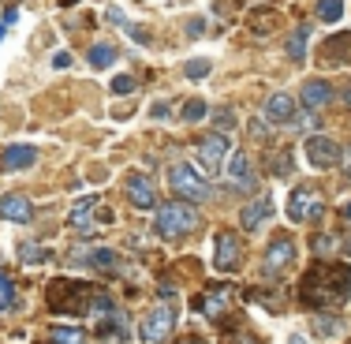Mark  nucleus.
I'll list each match as a JSON object with an SVG mask.
<instances>
[{
    "label": "nucleus",
    "mask_w": 351,
    "mask_h": 344,
    "mask_svg": "<svg viewBox=\"0 0 351 344\" xmlns=\"http://www.w3.org/2000/svg\"><path fill=\"white\" fill-rule=\"evenodd\" d=\"M348 288H351L348 266H314V270L303 277L299 299H303L306 307H344Z\"/></svg>",
    "instance_id": "obj_1"
},
{
    "label": "nucleus",
    "mask_w": 351,
    "mask_h": 344,
    "mask_svg": "<svg viewBox=\"0 0 351 344\" xmlns=\"http://www.w3.org/2000/svg\"><path fill=\"white\" fill-rule=\"evenodd\" d=\"M195 225H198V209L191 203H180V198H176V203L157 209V232H161L165 240L187 236V232H195Z\"/></svg>",
    "instance_id": "obj_2"
},
{
    "label": "nucleus",
    "mask_w": 351,
    "mask_h": 344,
    "mask_svg": "<svg viewBox=\"0 0 351 344\" xmlns=\"http://www.w3.org/2000/svg\"><path fill=\"white\" fill-rule=\"evenodd\" d=\"M169 187H172V195L180 198V203H202L206 195H210V183L202 180L195 169H191L187 161H176V165H169Z\"/></svg>",
    "instance_id": "obj_3"
},
{
    "label": "nucleus",
    "mask_w": 351,
    "mask_h": 344,
    "mask_svg": "<svg viewBox=\"0 0 351 344\" xmlns=\"http://www.w3.org/2000/svg\"><path fill=\"white\" fill-rule=\"evenodd\" d=\"M86 296H90V288L86 284H79V281H68V277H64V281H53L49 284V307L53 310H60V314H86Z\"/></svg>",
    "instance_id": "obj_4"
},
{
    "label": "nucleus",
    "mask_w": 351,
    "mask_h": 344,
    "mask_svg": "<svg viewBox=\"0 0 351 344\" xmlns=\"http://www.w3.org/2000/svg\"><path fill=\"white\" fill-rule=\"evenodd\" d=\"M176 318H180V310H176L172 303L154 307V310H149V314L138 322V341H142V344H165V341H169V333L176 330Z\"/></svg>",
    "instance_id": "obj_5"
},
{
    "label": "nucleus",
    "mask_w": 351,
    "mask_h": 344,
    "mask_svg": "<svg viewBox=\"0 0 351 344\" xmlns=\"http://www.w3.org/2000/svg\"><path fill=\"white\" fill-rule=\"evenodd\" d=\"M325 214V198L317 195L311 183H299L288 198V217L291 221H314V217Z\"/></svg>",
    "instance_id": "obj_6"
},
{
    "label": "nucleus",
    "mask_w": 351,
    "mask_h": 344,
    "mask_svg": "<svg viewBox=\"0 0 351 344\" xmlns=\"http://www.w3.org/2000/svg\"><path fill=\"white\" fill-rule=\"evenodd\" d=\"M303 154H306V161H311L314 169H337V165L344 161L340 146L329 135H311V139H306V146H303Z\"/></svg>",
    "instance_id": "obj_7"
},
{
    "label": "nucleus",
    "mask_w": 351,
    "mask_h": 344,
    "mask_svg": "<svg viewBox=\"0 0 351 344\" xmlns=\"http://www.w3.org/2000/svg\"><path fill=\"white\" fill-rule=\"evenodd\" d=\"M224 154H232V146H228V135H221V131H213V135H206L198 142V165L206 169V176H213L221 169Z\"/></svg>",
    "instance_id": "obj_8"
},
{
    "label": "nucleus",
    "mask_w": 351,
    "mask_h": 344,
    "mask_svg": "<svg viewBox=\"0 0 351 344\" xmlns=\"http://www.w3.org/2000/svg\"><path fill=\"white\" fill-rule=\"evenodd\" d=\"M295 266V243H291L288 236H277L265 247V273L269 277H284Z\"/></svg>",
    "instance_id": "obj_9"
},
{
    "label": "nucleus",
    "mask_w": 351,
    "mask_h": 344,
    "mask_svg": "<svg viewBox=\"0 0 351 344\" xmlns=\"http://www.w3.org/2000/svg\"><path fill=\"white\" fill-rule=\"evenodd\" d=\"M236 262H239V240H236V232H217L213 266L221 273H228V270H236Z\"/></svg>",
    "instance_id": "obj_10"
},
{
    "label": "nucleus",
    "mask_w": 351,
    "mask_h": 344,
    "mask_svg": "<svg viewBox=\"0 0 351 344\" xmlns=\"http://www.w3.org/2000/svg\"><path fill=\"white\" fill-rule=\"evenodd\" d=\"M128 198H131V206L135 209H154L157 206V191H154V183L146 180V176H128Z\"/></svg>",
    "instance_id": "obj_11"
},
{
    "label": "nucleus",
    "mask_w": 351,
    "mask_h": 344,
    "mask_svg": "<svg viewBox=\"0 0 351 344\" xmlns=\"http://www.w3.org/2000/svg\"><path fill=\"white\" fill-rule=\"evenodd\" d=\"M303 105L311 108V113H317V108H325V105H332V87L325 79H306L303 82Z\"/></svg>",
    "instance_id": "obj_12"
},
{
    "label": "nucleus",
    "mask_w": 351,
    "mask_h": 344,
    "mask_svg": "<svg viewBox=\"0 0 351 344\" xmlns=\"http://www.w3.org/2000/svg\"><path fill=\"white\" fill-rule=\"evenodd\" d=\"M38 161V150L34 146H8L4 154H0V169L4 172H19V169H30V165Z\"/></svg>",
    "instance_id": "obj_13"
},
{
    "label": "nucleus",
    "mask_w": 351,
    "mask_h": 344,
    "mask_svg": "<svg viewBox=\"0 0 351 344\" xmlns=\"http://www.w3.org/2000/svg\"><path fill=\"white\" fill-rule=\"evenodd\" d=\"M228 176H232V187L236 191H254L258 183H254V176H250V161H247V154H232L228 157Z\"/></svg>",
    "instance_id": "obj_14"
},
{
    "label": "nucleus",
    "mask_w": 351,
    "mask_h": 344,
    "mask_svg": "<svg viewBox=\"0 0 351 344\" xmlns=\"http://www.w3.org/2000/svg\"><path fill=\"white\" fill-rule=\"evenodd\" d=\"M269 217H273V203L265 195H258L254 203L239 214V225H243L247 232H254V229H262V221H269Z\"/></svg>",
    "instance_id": "obj_15"
},
{
    "label": "nucleus",
    "mask_w": 351,
    "mask_h": 344,
    "mask_svg": "<svg viewBox=\"0 0 351 344\" xmlns=\"http://www.w3.org/2000/svg\"><path fill=\"white\" fill-rule=\"evenodd\" d=\"M0 217L4 221H30L34 217V203L27 195H8V198H0Z\"/></svg>",
    "instance_id": "obj_16"
},
{
    "label": "nucleus",
    "mask_w": 351,
    "mask_h": 344,
    "mask_svg": "<svg viewBox=\"0 0 351 344\" xmlns=\"http://www.w3.org/2000/svg\"><path fill=\"white\" fill-rule=\"evenodd\" d=\"M322 60L325 64H348L351 60V34H332L329 41H325V49H322Z\"/></svg>",
    "instance_id": "obj_17"
},
{
    "label": "nucleus",
    "mask_w": 351,
    "mask_h": 344,
    "mask_svg": "<svg viewBox=\"0 0 351 344\" xmlns=\"http://www.w3.org/2000/svg\"><path fill=\"white\" fill-rule=\"evenodd\" d=\"M291 116H295V98H291V94H273L269 102H265V120L288 124Z\"/></svg>",
    "instance_id": "obj_18"
},
{
    "label": "nucleus",
    "mask_w": 351,
    "mask_h": 344,
    "mask_svg": "<svg viewBox=\"0 0 351 344\" xmlns=\"http://www.w3.org/2000/svg\"><path fill=\"white\" fill-rule=\"evenodd\" d=\"M228 299H232V292H228V288H210V292L202 296V303H198V307H202V314H206V318L221 322L224 310H228Z\"/></svg>",
    "instance_id": "obj_19"
},
{
    "label": "nucleus",
    "mask_w": 351,
    "mask_h": 344,
    "mask_svg": "<svg viewBox=\"0 0 351 344\" xmlns=\"http://www.w3.org/2000/svg\"><path fill=\"white\" fill-rule=\"evenodd\" d=\"M94 206H97V198H79V203L71 206V229H90V221H94Z\"/></svg>",
    "instance_id": "obj_20"
},
{
    "label": "nucleus",
    "mask_w": 351,
    "mask_h": 344,
    "mask_svg": "<svg viewBox=\"0 0 351 344\" xmlns=\"http://www.w3.org/2000/svg\"><path fill=\"white\" fill-rule=\"evenodd\" d=\"M306 34H311V27H295V34H291L288 38V45H284V49H288V56H291V60H306Z\"/></svg>",
    "instance_id": "obj_21"
},
{
    "label": "nucleus",
    "mask_w": 351,
    "mask_h": 344,
    "mask_svg": "<svg viewBox=\"0 0 351 344\" xmlns=\"http://www.w3.org/2000/svg\"><path fill=\"white\" fill-rule=\"evenodd\" d=\"M317 19L322 23H340L344 19V0H317Z\"/></svg>",
    "instance_id": "obj_22"
},
{
    "label": "nucleus",
    "mask_w": 351,
    "mask_h": 344,
    "mask_svg": "<svg viewBox=\"0 0 351 344\" xmlns=\"http://www.w3.org/2000/svg\"><path fill=\"white\" fill-rule=\"evenodd\" d=\"M86 64H90V68H97V71L108 68V64H116V49L112 45H94L86 53Z\"/></svg>",
    "instance_id": "obj_23"
},
{
    "label": "nucleus",
    "mask_w": 351,
    "mask_h": 344,
    "mask_svg": "<svg viewBox=\"0 0 351 344\" xmlns=\"http://www.w3.org/2000/svg\"><path fill=\"white\" fill-rule=\"evenodd\" d=\"M314 333H317V337H337V333H340V318L337 314H314Z\"/></svg>",
    "instance_id": "obj_24"
},
{
    "label": "nucleus",
    "mask_w": 351,
    "mask_h": 344,
    "mask_svg": "<svg viewBox=\"0 0 351 344\" xmlns=\"http://www.w3.org/2000/svg\"><path fill=\"white\" fill-rule=\"evenodd\" d=\"M53 344H86V333L75 325H56L53 330Z\"/></svg>",
    "instance_id": "obj_25"
},
{
    "label": "nucleus",
    "mask_w": 351,
    "mask_h": 344,
    "mask_svg": "<svg viewBox=\"0 0 351 344\" xmlns=\"http://www.w3.org/2000/svg\"><path fill=\"white\" fill-rule=\"evenodd\" d=\"M183 71H187V79H195V82H198V79H206V75L213 71V64L198 56V60H187V68H183Z\"/></svg>",
    "instance_id": "obj_26"
},
{
    "label": "nucleus",
    "mask_w": 351,
    "mask_h": 344,
    "mask_svg": "<svg viewBox=\"0 0 351 344\" xmlns=\"http://www.w3.org/2000/svg\"><path fill=\"white\" fill-rule=\"evenodd\" d=\"M12 303H15V284L0 273V310H12Z\"/></svg>",
    "instance_id": "obj_27"
},
{
    "label": "nucleus",
    "mask_w": 351,
    "mask_h": 344,
    "mask_svg": "<svg viewBox=\"0 0 351 344\" xmlns=\"http://www.w3.org/2000/svg\"><path fill=\"white\" fill-rule=\"evenodd\" d=\"M19 258L34 266V262H45V251H41L38 243H23V247H19Z\"/></svg>",
    "instance_id": "obj_28"
},
{
    "label": "nucleus",
    "mask_w": 351,
    "mask_h": 344,
    "mask_svg": "<svg viewBox=\"0 0 351 344\" xmlns=\"http://www.w3.org/2000/svg\"><path fill=\"white\" fill-rule=\"evenodd\" d=\"M332 247H337V240H332L329 232H322V236H314V255H317V258L332 255Z\"/></svg>",
    "instance_id": "obj_29"
},
{
    "label": "nucleus",
    "mask_w": 351,
    "mask_h": 344,
    "mask_svg": "<svg viewBox=\"0 0 351 344\" xmlns=\"http://www.w3.org/2000/svg\"><path fill=\"white\" fill-rule=\"evenodd\" d=\"M183 120H187V124H195V120H202V116H206V102H187V105H183Z\"/></svg>",
    "instance_id": "obj_30"
},
{
    "label": "nucleus",
    "mask_w": 351,
    "mask_h": 344,
    "mask_svg": "<svg viewBox=\"0 0 351 344\" xmlns=\"http://www.w3.org/2000/svg\"><path fill=\"white\" fill-rule=\"evenodd\" d=\"M131 90H135V79H131V75H116L112 79V94H131Z\"/></svg>",
    "instance_id": "obj_31"
},
{
    "label": "nucleus",
    "mask_w": 351,
    "mask_h": 344,
    "mask_svg": "<svg viewBox=\"0 0 351 344\" xmlns=\"http://www.w3.org/2000/svg\"><path fill=\"white\" fill-rule=\"evenodd\" d=\"M232 120H236V116H232V108H221V113H217V128H221V135H224L228 128H236Z\"/></svg>",
    "instance_id": "obj_32"
},
{
    "label": "nucleus",
    "mask_w": 351,
    "mask_h": 344,
    "mask_svg": "<svg viewBox=\"0 0 351 344\" xmlns=\"http://www.w3.org/2000/svg\"><path fill=\"white\" fill-rule=\"evenodd\" d=\"M288 128H295V131H311V128H314V116H291Z\"/></svg>",
    "instance_id": "obj_33"
},
{
    "label": "nucleus",
    "mask_w": 351,
    "mask_h": 344,
    "mask_svg": "<svg viewBox=\"0 0 351 344\" xmlns=\"http://www.w3.org/2000/svg\"><path fill=\"white\" fill-rule=\"evenodd\" d=\"M53 68L56 71H68L71 68V53H64V49H60V53H53Z\"/></svg>",
    "instance_id": "obj_34"
},
{
    "label": "nucleus",
    "mask_w": 351,
    "mask_h": 344,
    "mask_svg": "<svg viewBox=\"0 0 351 344\" xmlns=\"http://www.w3.org/2000/svg\"><path fill=\"white\" fill-rule=\"evenodd\" d=\"M108 19H112V23H120V27H128V15H123L120 8H116V4L108 8Z\"/></svg>",
    "instance_id": "obj_35"
},
{
    "label": "nucleus",
    "mask_w": 351,
    "mask_h": 344,
    "mask_svg": "<svg viewBox=\"0 0 351 344\" xmlns=\"http://www.w3.org/2000/svg\"><path fill=\"white\" fill-rule=\"evenodd\" d=\"M232 344H258V341L250 337V333H236V341H232Z\"/></svg>",
    "instance_id": "obj_36"
},
{
    "label": "nucleus",
    "mask_w": 351,
    "mask_h": 344,
    "mask_svg": "<svg viewBox=\"0 0 351 344\" xmlns=\"http://www.w3.org/2000/svg\"><path fill=\"white\" fill-rule=\"evenodd\" d=\"M340 217H344V221L351 225V203H344V209H340Z\"/></svg>",
    "instance_id": "obj_37"
},
{
    "label": "nucleus",
    "mask_w": 351,
    "mask_h": 344,
    "mask_svg": "<svg viewBox=\"0 0 351 344\" xmlns=\"http://www.w3.org/2000/svg\"><path fill=\"white\" fill-rule=\"evenodd\" d=\"M344 172L351 176V146H348V154H344Z\"/></svg>",
    "instance_id": "obj_38"
},
{
    "label": "nucleus",
    "mask_w": 351,
    "mask_h": 344,
    "mask_svg": "<svg viewBox=\"0 0 351 344\" xmlns=\"http://www.w3.org/2000/svg\"><path fill=\"white\" fill-rule=\"evenodd\" d=\"M344 102L351 105V82H348V87H344Z\"/></svg>",
    "instance_id": "obj_39"
},
{
    "label": "nucleus",
    "mask_w": 351,
    "mask_h": 344,
    "mask_svg": "<svg viewBox=\"0 0 351 344\" xmlns=\"http://www.w3.org/2000/svg\"><path fill=\"white\" fill-rule=\"evenodd\" d=\"M4 30H8V23H4V19H0V41H4Z\"/></svg>",
    "instance_id": "obj_40"
},
{
    "label": "nucleus",
    "mask_w": 351,
    "mask_h": 344,
    "mask_svg": "<svg viewBox=\"0 0 351 344\" xmlns=\"http://www.w3.org/2000/svg\"><path fill=\"white\" fill-rule=\"evenodd\" d=\"M180 344H206V341H195V337H191V341H180Z\"/></svg>",
    "instance_id": "obj_41"
},
{
    "label": "nucleus",
    "mask_w": 351,
    "mask_h": 344,
    "mask_svg": "<svg viewBox=\"0 0 351 344\" xmlns=\"http://www.w3.org/2000/svg\"><path fill=\"white\" fill-rule=\"evenodd\" d=\"M291 344H306V341L303 337H291Z\"/></svg>",
    "instance_id": "obj_42"
},
{
    "label": "nucleus",
    "mask_w": 351,
    "mask_h": 344,
    "mask_svg": "<svg viewBox=\"0 0 351 344\" xmlns=\"http://www.w3.org/2000/svg\"><path fill=\"white\" fill-rule=\"evenodd\" d=\"M348 251H351V240H348Z\"/></svg>",
    "instance_id": "obj_43"
}]
</instances>
